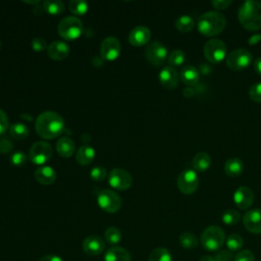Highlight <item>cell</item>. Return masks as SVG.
Returning a JSON list of instances; mask_svg holds the SVG:
<instances>
[{
	"instance_id": "7c38bea8",
	"label": "cell",
	"mask_w": 261,
	"mask_h": 261,
	"mask_svg": "<svg viewBox=\"0 0 261 261\" xmlns=\"http://www.w3.org/2000/svg\"><path fill=\"white\" fill-rule=\"evenodd\" d=\"M133 182L130 173L122 168H113L108 175V184L115 190H127Z\"/></svg>"
},
{
	"instance_id": "d6986e66",
	"label": "cell",
	"mask_w": 261,
	"mask_h": 261,
	"mask_svg": "<svg viewBox=\"0 0 261 261\" xmlns=\"http://www.w3.org/2000/svg\"><path fill=\"white\" fill-rule=\"evenodd\" d=\"M70 52L69 46L63 41H53L47 48V54L51 59L62 60L68 56Z\"/></svg>"
},
{
	"instance_id": "4316f807",
	"label": "cell",
	"mask_w": 261,
	"mask_h": 261,
	"mask_svg": "<svg viewBox=\"0 0 261 261\" xmlns=\"http://www.w3.org/2000/svg\"><path fill=\"white\" fill-rule=\"evenodd\" d=\"M174 25L178 32L188 33L195 28V20L192 16L188 14H184L176 18Z\"/></svg>"
},
{
	"instance_id": "74e56055",
	"label": "cell",
	"mask_w": 261,
	"mask_h": 261,
	"mask_svg": "<svg viewBox=\"0 0 261 261\" xmlns=\"http://www.w3.org/2000/svg\"><path fill=\"white\" fill-rule=\"evenodd\" d=\"M249 97L254 102L261 103V83H256L250 87Z\"/></svg>"
},
{
	"instance_id": "ac0fdd59",
	"label": "cell",
	"mask_w": 261,
	"mask_h": 261,
	"mask_svg": "<svg viewBox=\"0 0 261 261\" xmlns=\"http://www.w3.org/2000/svg\"><path fill=\"white\" fill-rule=\"evenodd\" d=\"M105 249L104 241L99 236H89L83 242V250L89 256H98Z\"/></svg>"
},
{
	"instance_id": "52a82bcc",
	"label": "cell",
	"mask_w": 261,
	"mask_h": 261,
	"mask_svg": "<svg viewBox=\"0 0 261 261\" xmlns=\"http://www.w3.org/2000/svg\"><path fill=\"white\" fill-rule=\"evenodd\" d=\"M253 60V56L247 49L239 48L231 51L225 58L226 65L231 70H242L247 68Z\"/></svg>"
},
{
	"instance_id": "8fae6325",
	"label": "cell",
	"mask_w": 261,
	"mask_h": 261,
	"mask_svg": "<svg viewBox=\"0 0 261 261\" xmlns=\"http://www.w3.org/2000/svg\"><path fill=\"white\" fill-rule=\"evenodd\" d=\"M145 56L151 64L159 66L168 57L167 48L161 42L153 41L148 44L145 50Z\"/></svg>"
},
{
	"instance_id": "f35d334b",
	"label": "cell",
	"mask_w": 261,
	"mask_h": 261,
	"mask_svg": "<svg viewBox=\"0 0 261 261\" xmlns=\"http://www.w3.org/2000/svg\"><path fill=\"white\" fill-rule=\"evenodd\" d=\"M27 160H28V156L25 155V153H23L21 151L14 152L10 156V162H11V164H13L15 166H22V165H24Z\"/></svg>"
},
{
	"instance_id": "bcb514c9",
	"label": "cell",
	"mask_w": 261,
	"mask_h": 261,
	"mask_svg": "<svg viewBox=\"0 0 261 261\" xmlns=\"http://www.w3.org/2000/svg\"><path fill=\"white\" fill-rule=\"evenodd\" d=\"M253 67L255 72L261 76V57H257L254 61H253Z\"/></svg>"
},
{
	"instance_id": "816d5d0a",
	"label": "cell",
	"mask_w": 261,
	"mask_h": 261,
	"mask_svg": "<svg viewBox=\"0 0 261 261\" xmlns=\"http://www.w3.org/2000/svg\"><path fill=\"white\" fill-rule=\"evenodd\" d=\"M25 3H30V4H38L39 0H35V1H23Z\"/></svg>"
},
{
	"instance_id": "681fc988",
	"label": "cell",
	"mask_w": 261,
	"mask_h": 261,
	"mask_svg": "<svg viewBox=\"0 0 261 261\" xmlns=\"http://www.w3.org/2000/svg\"><path fill=\"white\" fill-rule=\"evenodd\" d=\"M194 91H193V89L191 88V87H188V88H186V89H184V91H182V94H184V96H186L187 98H190V97H192L193 95H194Z\"/></svg>"
},
{
	"instance_id": "f5cc1de1",
	"label": "cell",
	"mask_w": 261,
	"mask_h": 261,
	"mask_svg": "<svg viewBox=\"0 0 261 261\" xmlns=\"http://www.w3.org/2000/svg\"><path fill=\"white\" fill-rule=\"evenodd\" d=\"M0 48H1V42H0Z\"/></svg>"
},
{
	"instance_id": "44dd1931",
	"label": "cell",
	"mask_w": 261,
	"mask_h": 261,
	"mask_svg": "<svg viewBox=\"0 0 261 261\" xmlns=\"http://www.w3.org/2000/svg\"><path fill=\"white\" fill-rule=\"evenodd\" d=\"M35 178L42 185H51L56 179V172L51 166H40L35 171Z\"/></svg>"
},
{
	"instance_id": "83f0119b",
	"label": "cell",
	"mask_w": 261,
	"mask_h": 261,
	"mask_svg": "<svg viewBox=\"0 0 261 261\" xmlns=\"http://www.w3.org/2000/svg\"><path fill=\"white\" fill-rule=\"evenodd\" d=\"M9 134L13 139L22 140L29 135V127L22 122H14L9 126Z\"/></svg>"
},
{
	"instance_id": "1f68e13d",
	"label": "cell",
	"mask_w": 261,
	"mask_h": 261,
	"mask_svg": "<svg viewBox=\"0 0 261 261\" xmlns=\"http://www.w3.org/2000/svg\"><path fill=\"white\" fill-rule=\"evenodd\" d=\"M68 8L75 15H84L88 11L89 4L83 0H70L68 2Z\"/></svg>"
},
{
	"instance_id": "7402d4cb",
	"label": "cell",
	"mask_w": 261,
	"mask_h": 261,
	"mask_svg": "<svg viewBox=\"0 0 261 261\" xmlns=\"http://www.w3.org/2000/svg\"><path fill=\"white\" fill-rule=\"evenodd\" d=\"M104 261H132V258L128 251L124 248L112 247L105 253Z\"/></svg>"
},
{
	"instance_id": "b9f144b4",
	"label": "cell",
	"mask_w": 261,
	"mask_h": 261,
	"mask_svg": "<svg viewBox=\"0 0 261 261\" xmlns=\"http://www.w3.org/2000/svg\"><path fill=\"white\" fill-rule=\"evenodd\" d=\"M13 148V143L8 137L0 138V152L9 153Z\"/></svg>"
},
{
	"instance_id": "5bb4252c",
	"label": "cell",
	"mask_w": 261,
	"mask_h": 261,
	"mask_svg": "<svg viewBox=\"0 0 261 261\" xmlns=\"http://www.w3.org/2000/svg\"><path fill=\"white\" fill-rule=\"evenodd\" d=\"M233 202L241 210L248 209L254 202V193L247 186L239 187L233 194Z\"/></svg>"
},
{
	"instance_id": "603a6c76",
	"label": "cell",
	"mask_w": 261,
	"mask_h": 261,
	"mask_svg": "<svg viewBox=\"0 0 261 261\" xmlns=\"http://www.w3.org/2000/svg\"><path fill=\"white\" fill-rule=\"evenodd\" d=\"M56 150L60 156L70 157L75 150L74 142L68 137H62L56 143Z\"/></svg>"
},
{
	"instance_id": "ab89813d",
	"label": "cell",
	"mask_w": 261,
	"mask_h": 261,
	"mask_svg": "<svg viewBox=\"0 0 261 261\" xmlns=\"http://www.w3.org/2000/svg\"><path fill=\"white\" fill-rule=\"evenodd\" d=\"M32 48L34 51H37V52H42L44 51L45 49H47V42L44 38H41V37H36L32 40Z\"/></svg>"
},
{
	"instance_id": "484cf974",
	"label": "cell",
	"mask_w": 261,
	"mask_h": 261,
	"mask_svg": "<svg viewBox=\"0 0 261 261\" xmlns=\"http://www.w3.org/2000/svg\"><path fill=\"white\" fill-rule=\"evenodd\" d=\"M244 163L239 158H230L224 164V172L230 177H237L244 171Z\"/></svg>"
},
{
	"instance_id": "7dc6e473",
	"label": "cell",
	"mask_w": 261,
	"mask_h": 261,
	"mask_svg": "<svg viewBox=\"0 0 261 261\" xmlns=\"http://www.w3.org/2000/svg\"><path fill=\"white\" fill-rule=\"evenodd\" d=\"M39 261H63L62 258H60L57 255H46L39 259Z\"/></svg>"
},
{
	"instance_id": "e575fe53",
	"label": "cell",
	"mask_w": 261,
	"mask_h": 261,
	"mask_svg": "<svg viewBox=\"0 0 261 261\" xmlns=\"http://www.w3.org/2000/svg\"><path fill=\"white\" fill-rule=\"evenodd\" d=\"M105 241L110 245H116L121 240V232L120 230L115 226L108 227L104 232Z\"/></svg>"
},
{
	"instance_id": "4dcf8cb0",
	"label": "cell",
	"mask_w": 261,
	"mask_h": 261,
	"mask_svg": "<svg viewBox=\"0 0 261 261\" xmlns=\"http://www.w3.org/2000/svg\"><path fill=\"white\" fill-rule=\"evenodd\" d=\"M178 241H179L180 246L185 249H193V248L197 247V245H198V240H197L196 236L190 231H185V232L180 233Z\"/></svg>"
},
{
	"instance_id": "8992f818",
	"label": "cell",
	"mask_w": 261,
	"mask_h": 261,
	"mask_svg": "<svg viewBox=\"0 0 261 261\" xmlns=\"http://www.w3.org/2000/svg\"><path fill=\"white\" fill-rule=\"evenodd\" d=\"M203 53H204V56L206 57V59L209 62L214 63V64L221 62L227 56L226 55V53H227L226 46L219 39L208 40L204 45Z\"/></svg>"
},
{
	"instance_id": "8d00e7d4",
	"label": "cell",
	"mask_w": 261,
	"mask_h": 261,
	"mask_svg": "<svg viewBox=\"0 0 261 261\" xmlns=\"http://www.w3.org/2000/svg\"><path fill=\"white\" fill-rule=\"evenodd\" d=\"M106 174H107V170L105 167H102V166H95L92 168L90 172L91 178L96 181L103 180L106 177Z\"/></svg>"
},
{
	"instance_id": "f6af8a7d",
	"label": "cell",
	"mask_w": 261,
	"mask_h": 261,
	"mask_svg": "<svg viewBox=\"0 0 261 261\" xmlns=\"http://www.w3.org/2000/svg\"><path fill=\"white\" fill-rule=\"evenodd\" d=\"M216 261H233V256L230 252L223 250L215 256Z\"/></svg>"
},
{
	"instance_id": "d590c367",
	"label": "cell",
	"mask_w": 261,
	"mask_h": 261,
	"mask_svg": "<svg viewBox=\"0 0 261 261\" xmlns=\"http://www.w3.org/2000/svg\"><path fill=\"white\" fill-rule=\"evenodd\" d=\"M221 218H222L223 223H225L226 225H234V224H237L240 221L241 215L236 210L228 209V210L223 212Z\"/></svg>"
},
{
	"instance_id": "2e32d148",
	"label": "cell",
	"mask_w": 261,
	"mask_h": 261,
	"mask_svg": "<svg viewBox=\"0 0 261 261\" xmlns=\"http://www.w3.org/2000/svg\"><path fill=\"white\" fill-rule=\"evenodd\" d=\"M158 80L165 89L172 90L176 88L178 85L179 74L175 68L168 65V66H164L160 70L158 74Z\"/></svg>"
},
{
	"instance_id": "ffe728a7",
	"label": "cell",
	"mask_w": 261,
	"mask_h": 261,
	"mask_svg": "<svg viewBox=\"0 0 261 261\" xmlns=\"http://www.w3.org/2000/svg\"><path fill=\"white\" fill-rule=\"evenodd\" d=\"M180 81L188 87H193L198 84L200 79L199 70L193 65H186L179 73Z\"/></svg>"
},
{
	"instance_id": "f1b7e54d",
	"label": "cell",
	"mask_w": 261,
	"mask_h": 261,
	"mask_svg": "<svg viewBox=\"0 0 261 261\" xmlns=\"http://www.w3.org/2000/svg\"><path fill=\"white\" fill-rule=\"evenodd\" d=\"M42 6L44 11L52 15H58L64 9V3L60 0H45Z\"/></svg>"
},
{
	"instance_id": "ee69618b",
	"label": "cell",
	"mask_w": 261,
	"mask_h": 261,
	"mask_svg": "<svg viewBox=\"0 0 261 261\" xmlns=\"http://www.w3.org/2000/svg\"><path fill=\"white\" fill-rule=\"evenodd\" d=\"M232 3L231 0H214L211 2L212 6L217 10H224Z\"/></svg>"
},
{
	"instance_id": "9a60e30c",
	"label": "cell",
	"mask_w": 261,
	"mask_h": 261,
	"mask_svg": "<svg viewBox=\"0 0 261 261\" xmlns=\"http://www.w3.org/2000/svg\"><path fill=\"white\" fill-rule=\"evenodd\" d=\"M246 229L252 233H261V209L255 208L247 211L243 217Z\"/></svg>"
},
{
	"instance_id": "d4e9b609",
	"label": "cell",
	"mask_w": 261,
	"mask_h": 261,
	"mask_svg": "<svg viewBox=\"0 0 261 261\" xmlns=\"http://www.w3.org/2000/svg\"><path fill=\"white\" fill-rule=\"evenodd\" d=\"M95 158V150L90 145H83L77 149L75 159L81 165L90 164Z\"/></svg>"
},
{
	"instance_id": "c3c4849f",
	"label": "cell",
	"mask_w": 261,
	"mask_h": 261,
	"mask_svg": "<svg viewBox=\"0 0 261 261\" xmlns=\"http://www.w3.org/2000/svg\"><path fill=\"white\" fill-rule=\"evenodd\" d=\"M260 41H261V35L255 34V35H253V36H251V37L249 38L248 44H249V45H255V44L259 43Z\"/></svg>"
},
{
	"instance_id": "6da1fadb",
	"label": "cell",
	"mask_w": 261,
	"mask_h": 261,
	"mask_svg": "<svg viewBox=\"0 0 261 261\" xmlns=\"http://www.w3.org/2000/svg\"><path fill=\"white\" fill-rule=\"evenodd\" d=\"M35 128L41 138L51 140L58 137L63 132L64 119L57 112L47 110L38 115Z\"/></svg>"
},
{
	"instance_id": "e0dca14e",
	"label": "cell",
	"mask_w": 261,
	"mask_h": 261,
	"mask_svg": "<svg viewBox=\"0 0 261 261\" xmlns=\"http://www.w3.org/2000/svg\"><path fill=\"white\" fill-rule=\"evenodd\" d=\"M150 39L151 31L143 24L135 27L128 34V42L134 46H143L149 43Z\"/></svg>"
},
{
	"instance_id": "30bf717a",
	"label": "cell",
	"mask_w": 261,
	"mask_h": 261,
	"mask_svg": "<svg viewBox=\"0 0 261 261\" xmlns=\"http://www.w3.org/2000/svg\"><path fill=\"white\" fill-rule=\"evenodd\" d=\"M52 156V147L45 141H38L32 145L29 151V159L38 165L46 163Z\"/></svg>"
},
{
	"instance_id": "7a4b0ae2",
	"label": "cell",
	"mask_w": 261,
	"mask_h": 261,
	"mask_svg": "<svg viewBox=\"0 0 261 261\" xmlns=\"http://www.w3.org/2000/svg\"><path fill=\"white\" fill-rule=\"evenodd\" d=\"M239 21L248 31L261 29V3L256 0H247L239 8Z\"/></svg>"
},
{
	"instance_id": "f907efd6",
	"label": "cell",
	"mask_w": 261,
	"mask_h": 261,
	"mask_svg": "<svg viewBox=\"0 0 261 261\" xmlns=\"http://www.w3.org/2000/svg\"><path fill=\"white\" fill-rule=\"evenodd\" d=\"M199 261H216V260H215V257L206 255V256H202Z\"/></svg>"
},
{
	"instance_id": "3957f363",
	"label": "cell",
	"mask_w": 261,
	"mask_h": 261,
	"mask_svg": "<svg viewBox=\"0 0 261 261\" xmlns=\"http://www.w3.org/2000/svg\"><path fill=\"white\" fill-rule=\"evenodd\" d=\"M226 25L225 16L218 11H207L203 13L197 22V28L200 34L206 37L219 35Z\"/></svg>"
},
{
	"instance_id": "d6a6232c",
	"label": "cell",
	"mask_w": 261,
	"mask_h": 261,
	"mask_svg": "<svg viewBox=\"0 0 261 261\" xmlns=\"http://www.w3.org/2000/svg\"><path fill=\"white\" fill-rule=\"evenodd\" d=\"M185 59H186V55L179 49H175V50L171 51L170 54L167 57V61H168L169 66H171L173 68L182 65L184 62H185Z\"/></svg>"
},
{
	"instance_id": "60d3db41",
	"label": "cell",
	"mask_w": 261,
	"mask_h": 261,
	"mask_svg": "<svg viewBox=\"0 0 261 261\" xmlns=\"http://www.w3.org/2000/svg\"><path fill=\"white\" fill-rule=\"evenodd\" d=\"M233 261H255V257L251 251L242 250L233 258Z\"/></svg>"
},
{
	"instance_id": "ba28073f",
	"label": "cell",
	"mask_w": 261,
	"mask_h": 261,
	"mask_svg": "<svg viewBox=\"0 0 261 261\" xmlns=\"http://www.w3.org/2000/svg\"><path fill=\"white\" fill-rule=\"evenodd\" d=\"M99 207L108 213H114L121 207V198L112 190H101L97 195Z\"/></svg>"
},
{
	"instance_id": "836d02e7",
	"label": "cell",
	"mask_w": 261,
	"mask_h": 261,
	"mask_svg": "<svg viewBox=\"0 0 261 261\" xmlns=\"http://www.w3.org/2000/svg\"><path fill=\"white\" fill-rule=\"evenodd\" d=\"M226 247L229 251H240L243 248L244 240L238 233H231L225 241Z\"/></svg>"
},
{
	"instance_id": "7bdbcfd3",
	"label": "cell",
	"mask_w": 261,
	"mask_h": 261,
	"mask_svg": "<svg viewBox=\"0 0 261 261\" xmlns=\"http://www.w3.org/2000/svg\"><path fill=\"white\" fill-rule=\"evenodd\" d=\"M9 127V121L6 113L0 109V136L3 135Z\"/></svg>"
},
{
	"instance_id": "f546056e",
	"label": "cell",
	"mask_w": 261,
	"mask_h": 261,
	"mask_svg": "<svg viewBox=\"0 0 261 261\" xmlns=\"http://www.w3.org/2000/svg\"><path fill=\"white\" fill-rule=\"evenodd\" d=\"M148 261H172V257L166 248L159 247L151 252Z\"/></svg>"
},
{
	"instance_id": "cb8c5ba5",
	"label": "cell",
	"mask_w": 261,
	"mask_h": 261,
	"mask_svg": "<svg viewBox=\"0 0 261 261\" xmlns=\"http://www.w3.org/2000/svg\"><path fill=\"white\" fill-rule=\"evenodd\" d=\"M192 165L195 171L204 172L211 165V157L206 152H199L194 156Z\"/></svg>"
},
{
	"instance_id": "277c9868",
	"label": "cell",
	"mask_w": 261,
	"mask_h": 261,
	"mask_svg": "<svg viewBox=\"0 0 261 261\" xmlns=\"http://www.w3.org/2000/svg\"><path fill=\"white\" fill-rule=\"evenodd\" d=\"M225 241L224 230L218 225H210L201 233L200 242L202 247L207 251H216L220 249Z\"/></svg>"
},
{
	"instance_id": "4fadbf2b",
	"label": "cell",
	"mask_w": 261,
	"mask_h": 261,
	"mask_svg": "<svg viewBox=\"0 0 261 261\" xmlns=\"http://www.w3.org/2000/svg\"><path fill=\"white\" fill-rule=\"evenodd\" d=\"M121 50L120 42L115 37H107L105 38L100 45V56L108 61L115 60Z\"/></svg>"
},
{
	"instance_id": "5b68a950",
	"label": "cell",
	"mask_w": 261,
	"mask_h": 261,
	"mask_svg": "<svg viewBox=\"0 0 261 261\" xmlns=\"http://www.w3.org/2000/svg\"><path fill=\"white\" fill-rule=\"evenodd\" d=\"M58 34L64 40L71 41L77 39L84 30L83 22L76 16H65L58 23Z\"/></svg>"
},
{
	"instance_id": "9c48e42d",
	"label": "cell",
	"mask_w": 261,
	"mask_h": 261,
	"mask_svg": "<svg viewBox=\"0 0 261 261\" xmlns=\"http://www.w3.org/2000/svg\"><path fill=\"white\" fill-rule=\"evenodd\" d=\"M178 190L185 195L194 194L199 186V177L194 169L182 170L177 177L176 181Z\"/></svg>"
}]
</instances>
